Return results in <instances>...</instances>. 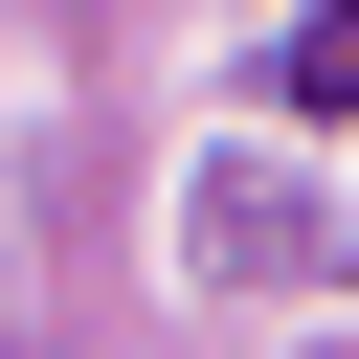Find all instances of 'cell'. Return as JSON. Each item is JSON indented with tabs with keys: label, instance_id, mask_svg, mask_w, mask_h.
<instances>
[{
	"label": "cell",
	"instance_id": "obj_1",
	"mask_svg": "<svg viewBox=\"0 0 359 359\" xmlns=\"http://www.w3.org/2000/svg\"><path fill=\"white\" fill-rule=\"evenodd\" d=\"M292 112H359V0H337V22H292Z\"/></svg>",
	"mask_w": 359,
	"mask_h": 359
}]
</instances>
